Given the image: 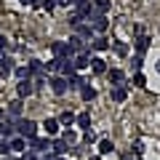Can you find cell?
Masks as SVG:
<instances>
[{"mask_svg": "<svg viewBox=\"0 0 160 160\" xmlns=\"http://www.w3.org/2000/svg\"><path fill=\"white\" fill-rule=\"evenodd\" d=\"M131 67H133V72H139V69H142V56H133V62H131Z\"/></svg>", "mask_w": 160, "mask_h": 160, "instance_id": "obj_33", "label": "cell"}, {"mask_svg": "<svg viewBox=\"0 0 160 160\" xmlns=\"http://www.w3.org/2000/svg\"><path fill=\"white\" fill-rule=\"evenodd\" d=\"M67 86L72 88V91H80V88L86 86V78H83V75H78V72H75V75H69V78H67Z\"/></svg>", "mask_w": 160, "mask_h": 160, "instance_id": "obj_19", "label": "cell"}, {"mask_svg": "<svg viewBox=\"0 0 160 160\" xmlns=\"http://www.w3.org/2000/svg\"><path fill=\"white\" fill-rule=\"evenodd\" d=\"M91 27H93V32H99V35H102L104 29L109 27V22H107V16H104V13H96V11H93V19H91Z\"/></svg>", "mask_w": 160, "mask_h": 160, "instance_id": "obj_10", "label": "cell"}, {"mask_svg": "<svg viewBox=\"0 0 160 160\" xmlns=\"http://www.w3.org/2000/svg\"><path fill=\"white\" fill-rule=\"evenodd\" d=\"M67 149H69V144L64 142L62 136H56V139L51 142V152L56 155V158H64V155H67Z\"/></svg>", "mask_w": 160, "mask_h": 160, "instance_id": "obj_11", "label": "cell"}, {"mask_svg": "<svg viewBox=\"0 0 160 160\" xmlns=\"http://www.w3.org/2000/svg\"><path fill=\"white\" fill-rule=\"evenodd\" d=\"M93 139H96V133H93V131H83V142H88V144H91Z\"/></svg>", "mask_w": 160, "mask_h": 160, "instance_id": "obj_35", "label": "cell"}, {"mask_svg": "<svg viewBox=\"0 0 160 160\" xmlns=\"http://www.w3.org/2000/svg\"><path fill=\"white\" fill-rule=\"evenodd\" d=\"M51 51H53V56H59V59H72L75 53H78L69 43H59V40H56V43H51Z\"/></svg>", "mask_w": 160, "mask_h": 160, "instance_id": "obj_2", "label": "cell"}, {"mask_svg": "<svg viewBox=\"0 0 160 160\" xmlns=\"http://www.w3.org/2000/svg\"><path fill=\"white\" fill-rule=\"evenodd\" d=\"M3 118H6V109H3V107H0V123H3Z\"/></svg>", "mask_w": 160, "mask_h": 160, "instance_id": "obj_41", "label": "cell"}, {"mask_svg": "<svg viewBox=\"0 0 160 160\" xmlns=\"http://www.w3.org/2000/svg\"><path fill=\"white\" fill-rule=\"evenodd\" d=\"M91 160H99V158H91Z\"/></svg>", "mask_w": 160, "mask_h": 160, "instance_id": "obj_45", "label": "cell"}, {"mask_svg": "<svg viewBox=\"0 0 160 160\" xmlns=\"http://www.w3.org/2000/svg\"><path fill=\"white\" fill-rule=\"evenodd\" d=\"M80 96H83V102H93V99H96V88H91L86 83V86L80 88Z\"/></svg>", "mask_w": 160, "mask_h": 160, "instance_id": "obj_23", "label": "cell"}, {"mask_svg": "<svg viewBox=\"0 0 160 160\" xmlns=\"http://www.w3.org/2000/svg\"><path fill=\"white\" fill-rule=\"evenodd\" d=\"M115 53H118V56H126V53H128V46H126V43H115Z\"/></svg>", "mask_w": 160, "mask_h": 160, "instance_id": "obj_32", "label": "cell"}, {"mask_svg": "<svg viewBox=\"0 0 160 160\" xmlns=\"http://www.w3.org/2000/svg\"><path fill=\"white\" fill-rule=\"evenodd\" d=\"M75 35L83 38V40H93V38H96V32H93L91 24H78V27H75Z\"/></svg>", "mask_w": 160, "mask_h": 160, "instance_id": "obj_16", "label": "cell"}, {"mask_svg": "<svg viewBox=\"0 0 160 160\" xmlns=\"http://www.w3.org/2000/svg\"><path fill=\"white\" fill-rule=\"evenodd\" d=\"M48 83H51V91L56 93V96H64L67 93V78H62V75H53V78H48Z\"/></svg>", "mask_w": 160, "mask_h": 160, "instance_id": "obj_6", "label": "cell"}, {"mask_svg": "<svg viewBox=\"0 0 160 160\" xmlns=\"http://www.w3.org/2000/svg\"><path fill=\"white\" fill-rule=\"evenodd\" d=\"M38 123H35V120H29V118H19L16 120V136H22V139H35L38 136Z\"/></svg>", "mask_w": 160, "mask_h": 160, "instance_id": "obj_1", "label": "cell"}, {"mask_svg": "<svg viewBox=\"0 0 160 160\" xmlns=\"http://www.w3.org/2000/svg\"><path fill=\"white\" fill-rule=\"evenodd\" d=\"M133 152H136V158H142V152H144V144H142V142H136V144H133Z\"/></svg>", "mask_w": 160, "mask_h": 160, "instance_id": "obj_37", "label": "cell"}, {"mask_svg": "<svg viewBox=\"0 0 160 160\" xmlns=\"http://www.w3.org/2000/svg\"><path fill=\"white\" fill-rule=\"evenodd\" d=\"M75 126H78L80 131H91V115H88V112H80L78 118H75Z\"/></svg>", "mask_w": 160, "mask_h": 160, "instance_id": "obj_18", "label": "cell"}, {"mask_svg": "<svg viewBox=\"0 0 160 160\" xmlns=\"http://www.w3.org/2000/svg\"><path fill=\"white\" fill-rule=\"evenodd\" d=\"M107 78H109V83H112V86H123V83H126V72H123V69H118V67L107 69Z\"/></svg>", "mask_w": 160, "mask_h": 160, "instance_id": "obj_14", "label": "cell"}, {"mask_svg": "<svg viewBox=\"0 0 160 160\" xmlns=\"http://www.w3.org/2000/svg\"><path fill=\"white\" fill-rule=\"evenodd\" d=\"M75 118H78V115H75L72 109H64L56 120H59V126H67V128H69V126H75Z\"/></svg>", "mask_w": 160, "mask_h": 160, "instance_id": "obj_20", "label": "cell"}, {"mask_svg": "<svg viewBox=\"0 0 160 160\" xmlns=\"http://www.w3.org/2000/svg\"><path fill=\"white\" fill-rule=\"evenodd\" d=\"M22 109H24V99H13V102H8V107H6V112L11 115V118H22Z\"/></svg>", "mask_w": 160, "mask_h": 160, "instance_id": "obj_13", "label": "cell"}, {"mask_svg": "<svg viewBox=\"0 0 160 160\" xmlns=\"http://www.w3.org/2000/svg\"><path fill=\"white\" fill-rule=\"evenodd\" d=\"M62 139H64L67 144H75V142H78V133L69 131V128H64V131H62Z\"/></svg>", "mask_w": 160, "mask_h": 160, "instance_id": "obj_29", "label": "cell"}, {"mask_svg": "<svg viewBox=\"0 0 160 160\" xmlns=\"http://www.w3.org/2000/svg\"><path fill=\"white\" fill-rule=\"evenodd\" d=\"M6 160H22V158H11V155H8V158H6Z\"/></svg>", "mask_w": 160, "mask_h": 160, "instance_id": "obj_43", "label": "cell"}, {"mask_svg": "<svg viewBox=\"0 0 160 160\" xmlns=\"http://www.w3.org/2000/svg\"><path fill=\"white\" fill-rule=\"evenodd\" d=\"M136 160H142V158H136Z\"/></svg>", "mask_w": 160, "mask_h": 160, "instance_id": "obj_46", "label": "cell"}, {"mask_svg": "<svg viewBox=\"0 0 160 160\" xmlns=\"http://www.w3.org/2000/svg\"><path fill=\"white\" fill-rule=\"evenodd\" d=\"M6 48H8V38H6V35H0V51H6Z\"/></svg>", "mask_w": 160, "mask_h": 160, "instance_id": "obj_38", "label": "cell"}, {"mask_svg": "<svg viewBox=\"0 0 160 160\" xmlns=\"http://www.w3.org/2000/svg\"><path fill=\"white\" fill-rule=\"evenodd\" d=\"M99 152H102V155H109V152H115V144L109 142V139H102V142H99Z\"/></svg>", "mask_w": 160, "mask_h": 160, "instance_id": "obj_27", "label": "cell"}, {"mask_svg": "<svg viewBox=\"0 0 160 160\" xmlns=\"http://www.w3.org/2000/svg\"><path fill=\"white\" fill-rule=\"evenodd\" d=\"M40 128L48 133V139H56L59 133H62V126H59V120H56V118H46L43 123H40Z\"/></svg>", "mask_w": 160, "mask_h": 160, "instance_id": "obj_5", "label": "cell"}, {"mask_svg": "<svg viewBox=\"0 0 160 160\" xmlns=\"http://www.w3.org/2000/svg\"><path fill=\"white\" fill-rule=\"evenodd\" d=\"M40 160H56V155H53V152H46V155H43Z\"/></svg>", "mask_w": 160, "mask_h": 160, "instance_id": "obj_40", "label": "cell"}, {"mask_svg": "<svg viewBox=\"0 0 160 160\" xmlns=\"http://www.w3.org/2000/svg\"><path fill=\"white\" fill-rule=\"evenodd\" d=\"M13 75H16L19 80H32V75H29L27 64H19V67H13Z\"/></svg>", "mask_w": 160, "mask_h": 160, "instance_id": "obj_25", "label": "cell"}, {"mask_svg": "<svg viewBox=\"0 0 160 160\" xmlns=\"http://www.w3.org/2000/svg\"><path fill=\"white\" fill-rule=\"evenodd\" d=\"M11 72H13V62L6 56V59H3V64H0V80H6Z\"/></svg>", "mask_w": 160, "mask_h": 160, "instance_id": "obj_22", "label": "cell"}, {"mask_svg": "<svg viewBox=\"0 0 160 160\" xmlns=\"http://www.w3.org/2000/svg\"><path fill=\"white\" fill-rule=\"evenodd\" d=\"M56 6H75V0H56Z\"/></svg>", "mask_w": 160, "mask_h": 160, "instance_id": "obj_39", "label": "cell"}, {"mask_svg": "<svg viewBox=\"0 0 160 160\" xmlns=\"http://www.w3.org/2000/svg\"><path fill=\"white\" fill-rule=\"evenodd\" d=\"M126 86H136V88H144V86H147V78H144L142 72H136V75L131 78V83H126Z\"/></svg>", "mask_w": 160, "mask_h": 160, "instance_id": "obj_26", "label": "cell"}, {"mask_svg": "<svg viewBox=\"0 0 160 160\" xmlns=\"http://www.w3.org/2000/svg\"><path fill=\"white\" fill-rule=\"evenodd\" d=\"M56 160H67V158H56Z\"/></svg>", "mask_w": 160, "mask_h": 160, "instance_id": "obj_44", "label": "cell"}, {"mask_svg": "<svg viewBox=\"0 0 160 160\" xmlns=\"http://www.w3.org/2000/svg\"><path fill=\"white\" fill-rule=\"evenodd\" d=\"M8 142H11V152H27V139L13 136V139H8Z\"/></svg>", "mask_w": 160, "mask_h": 160, "instance_id": "obj_21", "label": "cell"}, {"mask_svg": "<svg viewBox=\"0 0 160 160\" xmlns=\"http://www.w3.org/2000/svg\"><path fill=\"white\" fill-rule=\"evenodd\" d=\"M22 160H38V152H32V149H27V152H22Z\"/></svg>", "mask_w": 160, "mask_h": 160, "instance_id": "obj_34", "label": "cell"}, {"mask_svg": "<svg viewBox=\"0 0 160 160\" xmlns=\"http://www.w3.org/2000/svg\"><path fill=\"white\" fill-rule=\"evenodd\" d=\"M72 67H75V72H83V69H88V67H91V51H80V53H75V56H72Z\"/></svg>", "mask_w": 160, "mask_h": 160, "instance_id": "obj_3", "label": "cell"}, {"mask_svg": "<svg viewBox=\"0 0 160 160\" xmlns=\"http://www.w3.org/2000/svg\"><path fill=\"white\" fill-rule=\"evenodd\" d=\"M91 72L93 75H107V62L102 56H93L91 59Z\"/></svg>", "mask_w": 160, "mask_h": 160, "instance_id": "obj_17", "label": "cell"}, {"mask_svg": "<svg viewBox=\"0 0 160 160\" xmlns=\"http://www.w3.org/2000/svg\"><path fill=\"white\" fill-rule=\"evenodd\" d=\"M27 149H32V152H43V155H46L48 152V149H51V139H48V136H35V139H29V147Z\"/></svg>", "mask_w": 160, "mask_h": 160, "instance_id": "obj_4", "label": "cell"}, {"mask_svg": "<svg viewBox=\"0 0 160 160\" xmlns=\"http://www.w3.org/2000/svg\"><path fill=\"white\" fill-rule=\"evenodd\" d=\"M109 96H112L115 104H123L128 99V86L123 83V86H112V91H109Z\"/></svg>", "mask_w": 160, "mask_h": 160, "instance_id": "obj_8", "label": "cell"}, {"mask_svg": "<svg viewBox=\"0 0 160 160\" xmlns=\"http://www.w3.org/2000/svg\"><path fill=\"white\" fill-rule=\"evenodd\" d=\"M109 8H112V3H109V0H96V6H93V11H96V13H107Z\"/></svg>", "mask_w": 160, "mask_h": 160, "instance_id": "obj_28", "label": "cell"}, {"mask_svg": "<svg viewBox=\"0 0 160 160\" xmlns=\"http://www.w3.org/2000/svg\"><path fill=\"white\" fill-rule=\"evenodd\" d=\"M40 8L43 11H53L56 8V0H40Z\"/></svg>", "mask_w": 160, "mask_h": 160, "instance_id": "obj_31", "label": "cell"}, {"mask_svg": "<svg viewBox=\"0 0 160 160\" xmlns=\"http://www.w3.org/2000/svg\"><path fill=\"white\" fill-rule=\"evenodd\" d=\"M22 6H29V8H38L40 6V0H19Z\"/></svg>", "mask_w": 160, "mask_h": 160, "instance_id": "obj_36", "label": "cell"}, {"mask_svg": "<svg viewBox=\"0 0 160 160\" xmlns=\"http://www.w3.org/2000/svg\"><path fill=\"white\" fill-rule=\"evenodd\" d=\"M13 136H16V123L3 118V123H0V139H13Z\"/></svg>", "mask_w": 160, "mask_h": 160, "instance_id": "obj_9", "label": "cell"}, {"mask_svg": "<svg viewBox=\"0 0 160 160\" xmlns=\"http://www.w3.org/2000/svg\"><path fill=\"white\" fill-rule=\"evenodd\" d=\"M35 93V83L32 80H19V86H16V96L19 99H27Z\"/></svg>", "mask_w": 160, "mask_h": 160, "instance_id": "obj_7", "label": "cell"}, {"mask_svg": "<svg viewBox=\"0 0 160 160\" xmlns=\"http://www.w3.org/2000/svg\"><path fill=\"white\" fill-rule=\"evenodd\" d=\"M27 69H29V75H38V78H43V75H46V64L40 62V59H29L27 62Z\"/></svg>", "mask_w": 160, "mask_h": 160, "instance_id": "obj_12", "label": "cell"}, {"mask_svg": "<svg viewBox=\"0 0 160 160\" xmlns=\"http://www.w3.org/2000/svg\"><path fill=\"white\" fill-rule=\"evenodd\" d=\"M0 155H3V158L11 155V142H8V139H0Z\"/></svg>", "mask_w": 160, "mask_h": 160, "instance_id": "obj_30", "label": "cell"}, {"mask_svg": "<svg viewBox=\"0 0 160 160\" xmlns=\"http://www.w3.org/2000/svg\"><path fill=\"white\" fill-rule=\"evenodd\" d=\"M147 48H149V38H147V35H139V38H136V53L142 56Z\"/></svg>", "mask_w": 160, "mask_h": 160, "instance_id": "obj_24", "label": "cell"}, {"mask_svg": "<svg viewBox=\"0 0 160 160\" xmlns=\"http://www.w3.org/2000/svg\"><path fill=\"white\" fill-rule=\"evenodd\" d=\"M91 48H93V51H99V53H104V51L112 48V43H109L107 38H102V35H96V38L91 40Z\"/></svg>", "mask_w": 160, "mask_h": 160, "instance_id": "obj_15", "label": "cell"}, {"mask_svg": "<svg viewBox=\"0 0 160 160\" xmlns=\"http://www.w3.org/2000/svg\"><path fill=\"white\" fill-rule=\"evenodd\" d=\"M3 59H6V51H0V64H3Z\"/></svg>", "mask_w": 160, "mask_h": 160, "instance_id": "obj_42", "label": "cell"}]
</instances>
